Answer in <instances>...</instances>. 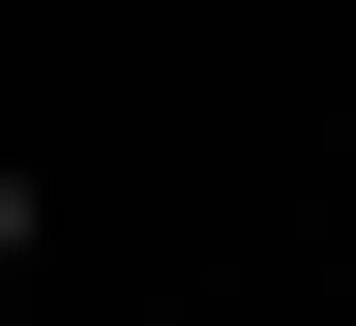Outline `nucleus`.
Masks as SVG:
<instances>
[{
  "mask_svg": "<svg viewBox=\"0 0 356 326\" xmlns=\"http://www.w3.org/2000/svg\"><path fill=\"white\" fill-rule=\"evenodd\" d=\"M0 267H30V178H0Z\"/></svg>",
  "mask_w": 356,
  "mask_h": 326,
  "instance_id": "1",
  "label": "nucleus"
}]
</instances>
